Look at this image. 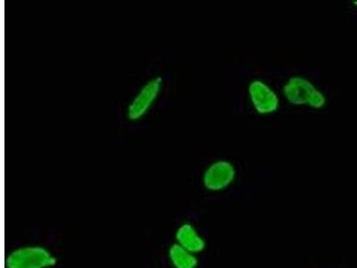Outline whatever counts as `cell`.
I'll list each match as a JSON object with an SVG mask.
<instances>
[{"mask_svg":"<svg viewBox=\"0 0 357 268\" xmlns=\"http://www.w3.org/2000/svg\"><path fill=\"white\" fill-rule=\"evenodd\" d=\"M283 100L290 106L321 110L327 106L326 94L312 80L302 75L289 76L282 85Z\"/></svg>","mask_w":357,"mask_h":268,"instance_id":"obj_1","label":"cell"},{"mask_svg":"<svg viewBox=\"0 0 357 268\" xmlns=\"http://www.w3.org/2000/svg\"><path fill=\"white\" fill-rule=\"evenodd\" d=\"M247 94L251 107L258 116H273L282 107V97L279 92L266 80H251L248 84Z\"/></svg>","mask_w":357,"mask_h":268,"instance_id":"obj_2","label":"cell"},{"mask_svg":"<svg viewBox=\"0 0 357 268\" xmlns=\"http://www.w3.org/2000/svg\"><path fill=\"white\" fill-rule=\"evenodd\" d=\"M57 260L50 250L43 246H22L12 251L6 258V268H51Z\"/></svg>","mask_w":357,"mask_h":268,"instance_id":"obj_3","label":"cell"},{"mask_svg":"<svg viewBox=\"0 0 357 268\" xmlns=\"http://www.w3.org/2000/svg\"><path fill=\"white\" fill-rule=\"evenodd\" d=\"M238 177L237 168L228 158H218L206 165L203 172V187L209 193H218L228 190Z\"/></svg>","mask_w":357,"mask_h":268,"instance_id":"obj_4","label":"cell"},{"mask_svg":"<svg viewBox=\"0 0 357 268\" xmlns=\"http://www.w3.org/2000/svg\"><path fill=\"white\" fill-rule=\"evenodd\" d=\"M162 85H164V81L161 76H155V77L148 80L140 87L127 107V119L130 122H136V121L142 119L151 110L155 102L158 100L162 91Z\"/></svg>","mask_w":357,"mask_h":268,"instance_id":"obj_5","label":"cell"},{"mask_svg":"<svg viewBox=\"0 0 357 268\" xmlns=\"http://www.w3.org/2000/svg\"><path fill=\"white\" fill-rule=\"evenodd\" d=\"M175 241L185 250L196 255L202 253L206 248V239L199 234L196 226L189 222L178 225L175 232Z\"/></svg>","mask_w":357,"mask_h":268,"instance_id":"obj_6","label":"cell"},{"mask_svg":"<svg viewBox=\"0 0 357 268\" xmlns=\"http://www.w3.org/2000/svg\"><path fill=\"white\" fill-rule=\"evenodd\" d=\"M168 258L174 268H197L199 264L197 255L185 250L176 242L169 248Z\"/></svg>","mask_w":357,"mask_h":268,"instance_id":"obj_7","label":"cell"},{"mask_svg":"<svg viewBox=\"0 0 357 268\" xmlns=\"http://www.w3.org/2000/svg\"><path fill=\"white\" fill-rule=\"evenodd\" d=\"M352 4L354 6H356V8H357V0H353Z\"/></svg>","mask_w":357,"mask_h":268,"instance_id":"obj_8","label":"cell"}]
</instances>
